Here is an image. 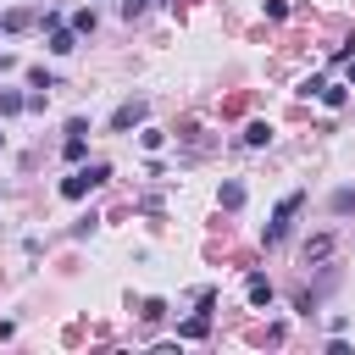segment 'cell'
<instances>
[{
    "label": "cell",
    "mask_w": 355,
    "mask_h": 355,
    "mask_svg": "<svg viewBox=\"0 0 355 355\" xmlns=\"http://www.w3.org/2000/svg\"><path fill=\"white\" fill-rule=\"evenodd\" d=\"M216 200H222L227 211H239V205H244V183H233V178H227V183L216 189Z\"/></svg>",
    "instance_id": "obj_7"
},
{
    "label": "cell",
    "mask_w": 355,
    "mask_h": 355,
    "mask_svg": "<svg viewBox=\"0 0 355 355\" xmlns=\"http://www.w3.org/2000/svg\"><path fill=\"white\" fill-rule=\"evenodd\" d=\"M300 205H305V194H300V189L277 200V211H272V222H266V244H283V239H288V222H294V211H300Z\"/></svg>",
    "instance_id": "obj_2"
},
{
    "label": "cell",
    "mask_w": 355,
    "mask_h": 355,
    "mask_svg": "<svg viewBox=\"0 0 355 355\" xmlns=\"http://www.w3.org/2000/svg\"><path fill=\"white\" fill-rule=\"evenodd\" d=\"M144 116H150V105H144V100H122V105L111 111V128H116V133H128V128H139Z\"/></svg>",
    "instance_id": "obj_5"
},
{
    "label": "cell",
    "mask_w": 355,
    "mask_h": 355,
    "mask_svg": "<svg viewBox=\"0 0 355 355\" xmlns=\"http://www.w3.org/2000/svg\"><path fill=\"white\" fill-rule=\"evenodd\" d=\"M67 161H83V133H67Z\"/></svg>",
    "instance_id": "obj_17"
},
{
    "label": "cell",
    "mask_w": 355,
    "mask_h": 355,
    "mask_svg": "<svg viewBox=\"0 0 355 355\" xmlns=\"http://www.w3.org/2000/svg\"><path fill=\"white\" fill-rule=\"evenodd\" d=\"M300 255H305V266H311V261H327V255H333V233H316V239H305V250H300Z\"/></svg>",
    "instance_id": "obj_6"
},
{
    "label": "cell",
    "mask_w": 355,
    "mask_h": 355,
    "mask_svg": "<svg viewBox=\"0 0 355 355\" xmlns=\"http://www.w3.org/2000/svg\"><path fill=\"white\" fill-rule=\"evenodd\" d=\"M266 139H272V128H266V122H250V128H244V144H255V150H261Z\"/></svg>",
    "instance_id": "obj_9"
},
{
    "label": "cell",
    "mask_w": 355,
    "mask_h": 355,
    "mask_svg": "<svg viewBox=\"0 0 355 355\" xmlns=\"http://www.w3.org/2000/svg\"><path fill=\"white\" fill-rule=\"evenodd\" d=\"M139 144H144V150H150V155H155V150H161V144H166V133H155V128H144V133H139Z\"/></svg>",
    "instance_id": "obj_13"
},
{
    "label": "cell",
    "mask_w": 355,
    "mask_h": 355,
    "mask_svg": "<svg viewBox=\"0 0 355 355\" xmlns=\"http://www.w3.org/2000/svg\"><path fill=\"white\" fill-rule=\"evenodd\" d=\"M28 83H33V89H55V78H50L44 67H33V72H28Z\"/></svg>",
    "instance_id": "obj_16"
},
{
    "label": "cell",
    "mask_w": 355,
    "mask_h": 355,
    "mask_svg": "<svg viewBox=\"0 0 355 355\" xmlns=\"http://www.w3.org/2000/svg\"><path fill=\"white\" fill-rule=\"evenodd\" d=\"M250 305H272V283L266 277H250Z\"/></svg>",
    "instance_id": "obj_8"
},
{
    "label": "cell",
    "mask_w": 355,
    "mask_h": 355,
    "mask_svg": "<svg viewBox=\"0 0 355 355\" xmlns=\"http://www.w3.org/2000/svg\"><path fill=\"white\" fill-rule=\"evenodd\" d=\"M44 28H50V50H55V55H72V50H78V33H72V28H61V17H55V11H44Z\"/></svg>",
    "instance_id": "obj_4"
},
{
    "label": "cell",
    "mask_w": 355,
    "mask_h": 355,
    "mask_svg": "<svg viewBox=\"0 0 355 355\" xmlns=\"http://www.w3.org/2000/svg\"><path fill=\"white\" fill-rule=\"evenodd\" d=\"M333 211H338V216L355 211V189H338V194H333Z\"/></svg>",
    "instance_id": "obj_15"
},
{
    "label": "cell",
    "mask_w": 355,
    "mask_h": 355,
    "mask_svg": "<svg viewBox=\"0 0 355 355\" xmlns=\"http://www.w3.org/2000/svg\"><path fill=\"white\" fill-rule=\"evenodd\" d=\"M22 105H28V100H22V94H11V89H6V94H0V116H17V111H22Z\"/></svg>",
    "instance_id": "obj_11"
},
{
    "label": "cell",
    "mask_w": 355,
    "mask_h": 355,
    "mask_svg": "<svg viewBox=\"0 0 355 355\" xmlns=\"http://www.w3.org/2000/svg\"><path fill=\"white\" fill-rule=\"evenodd\" d=\"M322 100H327V105H333V111H338V105H344V100H349V94H344V89H338V83H322Z\"/></svg>",
    "instance_id": "obj_12"
},
{
    "label": "cell",
    "mask_w": 355,
    "mask_h": 355,
    "mask_svg": "<svg viewBox=\"0 0 355 355\" xmlns=\"http://www.w3.org/2000/svg\"><path fill=\"white\" fill-rule=\"evenodd\" d=\"M0 72H6V55H0Z\"/></svg>",
    "instance_id": "obj_20"
},
{
    "label": "cell",
    "mask_w": 355,
    "mask_h": 355,
    "mask_svg": "<svg viewBox=\"0 0 355 355\" xmlns=\"http://www.w3.org/2000/svg\"><path fill=\"white\" fill-rule=\"evenodd\" d=\"M349 89H355V67H349Z\"/></svg>",
    "instance_id": "obj_19"
},
{
    "label": "cell",
    "mask_w": 355,
    "mask_h": 355,
    "mask_svg": "<svg viewBox=\"0 0 355 355\" xmlns=\"http://www.w3.org/2000/svg\"><path fill=\"white\" fill-rule=\"evenodd\" d=\"M161 316H166V300H144V322H150V327H155V322H161Z\"/></svg>",
    "instance_id": "obj_14"
},
{
    "label": "cell",
    "mask_w": 355,
    "mask_h": 355,
    "mask_svg": "<svg viewBox=\"0 0 355 355\" xmlns=\"http://www.w3.org/2000/svg\"><path fill=\"white\" fill-rule=\"evenodd\" d=\"M72 33H94V11H89V6L72 11Z\"/></svg>",
    "instance_id": "obj_10"
},
{
    "label": "cell",
    "mask_w": 355,
    "mask_h": 355,
    "mask_svg": "<svg viewBox=\"0 0 355 355\" xmlns=\"http://www.w3.org/2000/svg\"><path fill=\"white\" fill-rule=\"evenodd\" d=\"M105 178H111V166H105V161H89V166H78L72 178H61V194H67V200H83V194L100 189Z\"/></svg>",
    "instance_id": "obj_1"
},
{
    "label": "cell",
    "mask_w": 355,
    "mask_h": 355,
    "mask_svg": "<svg viewBox=\"0 0 355 355\" xmlns=\"http://www.w3.org/2000/svg\"><path fill=\"white\" fill-rule=\"evenodd\" d=\"M211 305H216V288H200V311L178 327V338H189V344H194V338H205V333H211Z\"/></svg>",
    "instance_id": "obj_3"
},
{
    "label": "cell",
    "mask_w": 355,
    "mask_h": 355,
    "mask_svg": "<svg viewBox=\"0 0 355 355\" xmlns=\"http://www.w3.org/2000/svg\"><path fill=\"white\" fill-rule=\"evenodd\" d=\"M144 11V0H122V17H139Z\"/></svg>",
    "instance_id": "obj_18"
},
{
    "label": "cell",
    "mask_w": 355,
    "mask_h": 355,
    "mask_svg": "<svg viewBox=\"0 0 355 355\" xmlns=\"http://www.w3.org/2000/svg\"><path fill=\"white\" fill-rule=\"evenodd\" d=\"M0 144H6V139H0Z\"/></svg>",
    "instance_id": "obj_21"
}]
</instances>
